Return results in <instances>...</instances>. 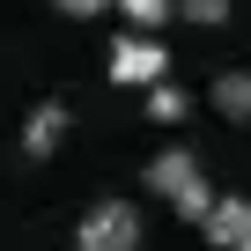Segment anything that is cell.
Here are the masks:
<instances>
[{
    "label": "cell",
    "mask_w": 251,
    "mask_h": 251,
    "mask_svg": "<svg viewBox=\"0 0 251 251\" xmlns=\"http://www.w3.org/2000/svg\"><path fill=\"white\" fill-rule=\"evenodd\" d=\"M177 15H185V23H207V30H214V23L229 15V0H177Z\"/></svg>",
    "instance_id": "9"
},
{
    "label": "cell",
    "mask_w": 251,
    "mask_h": 251,
    "mask_svg": "<svg viewBox=\"0 0 251 251\" xmlns=\"http://www.w3.org/2000/svg\"><path fill=\"white\" fill-rule=\"evenodd\" d=\"M118 15H126V23H141V30H163V23L177 15V0H118Z\"/></svg>",
    "instance_id": "7"
},
{
    "label": "cell",
    "mask_w": 251,
    "mask_h": 251,
    "mask_svg": "<svg viewBox=\"0 0 251 251\" xmlns=\"http://www.w3.org/2000/svg\"><path fill=\"white\" fill-rule=\"evenodd\" d=\"M81 251H141V207L96 200V207L81 214Z\"/></svg>",
    "instance_id": "2"
},
{
    "label": "cell",
    "mask_w": 251,
    "mask_h": 251,
    "mask_svg": "<svg viewBox=\"0 0 251 251\" xmlns=\"http://www.w3.org/2000/svg\"><path fill=\"white\" fill-rule=\"evenodd\" d=\"M148 185H155L185 222H207V214H214V185L200 177V155H192V148H163V155L148 163Z\"/></svg>",
    "instance_id": "1"
},
{
    "label": "cell",
    "mask_w": 251,
    "mask_h": 251,
    "mask_svg": "<svg viewBox=\"0 0 251 251\" xmlns=\"http://www.w3.org/2000/svg\"><path fill=\"white\" fill-rule=\"evenodd\" d=\"M163 74H170L163 37H118V45H111V81H126V89H155Z\"/></svg>",
    "instance_id": "3"
},
{
    "label": "cell",
    "mask_w": 251,
    "mask_h": 251,
    "mask_svg": "<svg viewBox=\"0 0 251 251\" xmlns=\"http://www.w3.org/2000/svg\"><path fill=\"white\" fill-rule=\"evenodd\" d=\"M214 251H251V200H214V214L200 222Z\"/></svg>",
    "instance_id": "4"
},
{
    "label": "cell",
    "mask_w": 251,
    "mask_h": 251,
    "mask_svg": "<svg viewBox=\"0 0 251 251\" xmlns=\"http://www.w3.org/2000/svg\"><path fill=\"white\" fill-rule=\"evenodd\" d=\"M148 118H163V126H170V118H185V89L155 81V89H148Z\"/></svg>",
    "instance_id": "8"
},
{
    "label": "cell",
    "mask_w": 251,
    "mask_h": 251,
    "mask_svg": "<svg viewBox=\"0 0 251 251\" xmlns=\"http://www.w3.org/2000/svg\"><path fill=\"white\" fill-rule=\"evenodd\" d=\"M214 111L222 118H251V74H222L214 81Z\"/></svg>",
    "instance_id": "6"
},
{
    "label": "cell",
    "mask_w": 251,
    "mask_h": 251,
    "mask_svg": "<svg viewBox=\"0 0 251 251\" xmlns=\"http://www.w3.org/2000/svg\"><path fill=\"white\" fill-rule=\"evenodd\" d=\"M59 133H67V111H59V103H37V111H30V126H23V148H30V155H52V148H59Z\"/></svg>",
    "instance_id": "5"
},
{
    "label": "cell",
    "mask_w": 251,
    "mask_h": 251,
    "mask_svg": "<svg viewBox=\"0 0 251 251\" xmlns=\"http://www.w3.org/2000/svg\"><path fill=\"white\" fill-rule=\"evenodd\" d=\"M59 15H74V23H89V15H103V8H118V0H52Z\"/></svg>",
    "instance_id": "10"
}]
</instances>
